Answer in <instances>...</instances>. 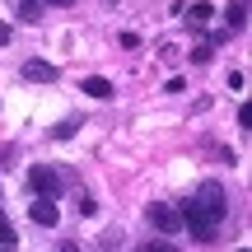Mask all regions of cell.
Returning <instances> with one entry per match:
<instances>
[{"mask_svg":"<svg viewBox=\"0 0 252 252\" xmlns=\"http://www.w3.org/2000/svg\"><path fill=\"white\" fill-rule=\"evenodd\" d=\"M9 42V24H0V47H5Z\"/></svg>","mask_w":252,"mask_h":252,"instance_id":"obj_15","label":"cell"},{"mask_svg":"<svg viewBox=\"0 0 252 252\" xmlns=\"http://www.w3.org/2000/svg\"><path fill=\"white\" fill-rule=\"evenodd\" d=\"M19 19L24 24H37L42 19V0H19Z\"/></svg>","mask_w":252,"mask_h":252,"instance_id":"obj_9","label":"cell"},{"mask_svg":"<svg viewBox=\"0 0 252 252\" xmlns=\"http://www.w3.org/2000/svg\"><path fill=\"white\" fill-rule=\"evenodd\" d=\"M0 252H14V248H0Z\"/></svg>","mask_w":252,"mask_h":252,"instance_id":"obj_17","label":"cell"},{"mask_svg":"<svg viewBox=\"0 0 252 252\" xmlns=\"http://www.w3.org/2000/svg\"><path fill=\"white\" fill-rule=\"evenodd\" d=\"M28 215H33V224H42V229H52L56 220H61V210H56V201H42V196H37L33 206H28Z\"/></svg>","mask_w":252,"mask_h":252,"instance_id":"obj_4","label":"cell"},{"mask_svg":"<svg viewBox=\"0 0 252 252\" xmlns=\"http://www.w3.org/2000/svg\"><path fill=\"white\" fill-rule=\"evenodd\" d=\"M75 206H80V215H94V210H98V201H89V196L80 191V201H75Z\"/></svg>","mask_w":252,"mask_h":252,"instance_id":"obj_13","label":"cell"},{"mask_svg":"<svg viewBox=\"0 0 252 252\" xmlns=\"http://www.w3.org/2000/svg\"><path fill=\"white\" fill-rule=\"evenodd\" d=\"M52 252H80V243H56Z\"/></svg>","mask_w":252,"mask_h":252,"instance_id":"obj_14","label":"cell"},{"mask_svg":"<svg viewBox=\"0 0 252 252\" xmlns=\"http://www.w3.org/2000/svg\"><path fill=\"white\" fill-rule=\"evenodd\" d=\"M210 19H215V5H206V0H196V5L187 9V24H196V28L210 24Z\"/></svg>","mask_w":252,"mask_h":252,"instance_id":"obj_8","label":"cell"},{"mask_svg":"<svg viewBox=\"0 0 252 252\" xmlns=\"http://www.w3.org/2000/svg\"><path fill=\"white\" fill-rule=\"evenodd\" d=\"M182 229H191V238L196 243H215V234H220V224L229 220V201H224V187L220 182H201L196 187V196L191 201H182Z\"/></svg>","mask_w":252,"mask_h":252,"instance_id":"obj_1","label":"cell"},{"mask_svg":"<svg viewBox=\"0 0 252 252\" xmlns=\"http://www.w3.org/2000/svg\"><path fill=\"white\" fill-rule=\"evenodd\" d=\"M42 5H75V0H42Z\"/></svg>","mask_w":252,"mask_h":252,"instance_id":"obj_16","label":"cell"},{"mask_svg":"<svg viewBox=\"0 0 252 252\" xmlns=\"http://www.w3.org/2000/svg\"><path fill=\"white\" fill-rule=\"evenodd\" d=\"M28 187H33L42 201H56L61 196V173L47 168V163H33V168H28Z\"/></svg>","mask_w":252,"mask_h":252,"instance_id":"obj_2","label":"cell"},{"mask_svg":"<svg viewBox=\"0 0 252 252\" xmlns=\"http://www.w3.org/2000/svg\"><path fill=\"white\" fill-rule=\"evenodd\" d=\"M24 80H42V84H52V80H56V65H47V61H24Z\"/></svg>","mask_w":252,"mask_h":252,"instance_id":"obj_5","label":"cell"},{"mask_svg":"<svg viewBox=\"0 0 252 252\" xmlns=\"http://www.w3.org/2000/svg\"><path fill=\"white\" fill-rule=\"evenodd\" d=\"M80 89H84V94H89V98H112V84H108V80H103V75H89V80H84V84H80Z\"/></svg>","mask_w":252,"mask_h":252,"instance_id":"obj_6","label":"cell"},{"mask_svg":"<svg viewBox=\"0 0 252 252\" xmlns=\"http://www.w3.org/2000/svg\"><path fill=\"white\" fill-rule=\"evenodd\" d=\"M210 52H215V47H210V42H201V47H191V61H196V65H206V61H210Z\"/></svg>","mask_w":252,"mask_h":252,"instance_id":"obj_11","label":"cell"},{"mask_svg":"<svg viewBox=\"0 0 252 252\" xmlns=\"http://www.w3.org/2000/svg\"><path fill=\"white\" fill-rule=\"evenodd\" d=\"M150 224L159 229V234H182V215H178V206H168V201H154L150 206Z\"/></svg>","mask_w":252,"mask_h":252,"instance_id":"obj_3","label":"cell"},{"mask_svg":"<svg viewBox=\"0 0 252 252\" xmlns=\"http://www.w3.org/2000/svg\"><path fill=\"white\" fill-rule=\"evenodd\" d=\"M14 243H19V238H14V224L0 215V248H14Z\"/></svg>","mask_w":252,"mask_h":252,"instance_id":"obj_10","label":"cell"},{"mask_svg":"<svg viewBox=\"0 0 252 252\" xmlns=\"http://www.w3.org/2000/svg\"><path fill=\"white\" fill-rule=\"evenodd\" d=\"M243 24H248V0H234V5H229V14H224V28L234 33V28H243Z\"/></svg>","mask_w":252,"mask_h":252,"instance_id":"obj_7","label":"cell"},{"mask_svg":"<svg viewBox=\"0 0 252 252\" xmlns=\"http://www.w3.org/2000/svg\"><path fill=\"white\" fill-rule=\"evenodd\" d=\"M140 252H182V248H173V243H163V238H154V243H145Z\"/></svg>","mask_w":252,"mask_h":252,"instance_id":"obj_12","label":"cell"}]
</instances>
